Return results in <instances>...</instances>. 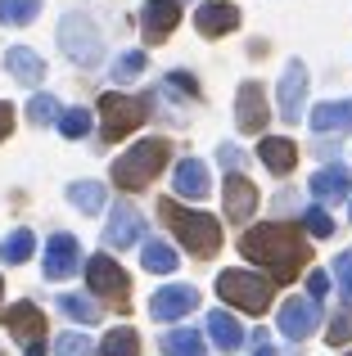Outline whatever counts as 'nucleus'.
Here are the masks:
<instances>
[{
    "label": "nucleus",
    "instance_id": "f257e3e1",
    "mask_svg": "<svg viewBox=\"0 0 352 356\" xmlns=\"http://www.w3.org/2000/svg\"><path fill=\"white\" fill-rule=\"evenodd\" d=\"M239 252L271 270V284H289V280H298L303 261H307V239L289 221H266V226H253L239 239Z\"/></svg>",
    "mask_w": 352,
    "mask_h": 356
},
{
    "label": "nucleus",
    "instance_id": "f03ea898",
    "mask_svg": "<svg viewBox=\"0 0 352 356\" xmlns=\"http://www.w3.org/2000/svg\"><path fill=\"white\" fill-rule=\"evenodd\" d=\"M159 217L172 226V235L185 243V248L194 252V257H217V248H221V226H217V217H208V212H190V208H181L176 199H163L159 203Z\"/></svg>",
    "mask_w": 352,
    "mask_h": 356
},
{
    "label": "nucleus",
    "instance_id": "7ed1b4c3",
    "mask_svg": "<svg viewBox=\"0 0 352 356\" xmlns=\"http://www.w3.org/2000/svg\"><path fill=\"white\" fill-rule=\"evenodd\" d=\"M168 154H172V145L168 140H141V145H131L122 158L113 163V181L122 185V190H145V185L154 181V176L163 172V163H168Z\"/></svg>",
    "mask_w": 352,
    "mask_h": 356
},
{
    "label": "nucleus",
    "instance_id": "20e7f679",
    "mask_svg": "<svg viewBox=\"0 0 352 356\" xmlns=\"http://www.w3.org/2000/svg\"><path fill=\"white\" fill-rule=\"evenodd\" d=\"M59 50L68 54L77 68H95L104 59V41H99V27L86 14H63L59 18Z\"/></svg>",
    "mask_w": 352,
    "mask_h": 356
},
{
    "label": "nucleus",
    "instance_id": "39448f33",
    "mask_svg": "<svg viewBox=\"0 0 352 356\" xmlns=\"http://www.w3.org/2000/svg\"><path fill=\"white\" fill-rule=\"evenodd\" d=\"M217 293L226 298L230 307H239V312L262 316L266 307H271V280L253 275V270H221L217 275Z\"/></svg>",
    "mask_w": 352,
    "mask_h": 356
},
{
    "label": "nucleus",
    "instance_id": "423d86ee",
    "mask_svg": "<svg viewBox=\"0 0 352 356\" xmlns=\"http://www.w3.org/2000/svg\"><path fill=\"white\" fill-rule=\"evenodd\" d=\"M145 118H150V104H145V99L118 95V90L99 95V136H104L109 145H113V140H122L127 131H136Z\"/></svg>",
    "mask_w": 352,
    "mask_h": 356
},
{
    "label": "nucleus",
    "instance_id": "0eeeda50",
    "mask_svg": "<svg viewBox=\"0 0 352 356\" xmlns=\"http://www.w3.org/2000/svg\"><path fill=\"white\" fill-rule=\"evenodd\" d=\"M86 284H90V293H99L109 307H127V298H131L127 270L118 266L113 257H104V252H95V257L86 261Z\"/></svg>",
    "mask_w": 352,
    "mask_h": 356
},
{
    "label": "nucleus",
    "instance_id": "6e6552de",
    "mask_svg": "<svg viewBox=\"0 0 352 356\" xmlns=\"http://www.w3.org/2000/svg\"><path fill=\"white\" fill-rule=\"evenodd\" d=\"M303 95H307V63L289 59L280 72V86H275V99H280V118L298 122L303 118Z\"/></svg>",
    "mask_w": 352,
    "mask_h": 356
},
{
    "label": "nucleus",
    "instance_id": "1a4fd4ad",
    "mask_svg": "<svg viewBox=\"0 0 352 356\" xmlns=\"http://www.w3.org/2000/svg\"><path fill=\"white\" fill-rule=\"evenodd\" d=\"M266 90L257 86V81H244V86L235 90V127L248 131V136H257V131L266 127Z\"/></svg>",
    "mask_w": 352,
    "mask_h": 356
},
{
    "label": "nucleus",
    "instance_id": "9d476101",
    "mask_svg": "<svg viewBox=\"0 0 352 356\" xmlns=\"http://www.w3.org/2000/svg\"><path fill=\"white\" fill-rule=\"evenodd\" d=\"M194 307H199V289H190V284H168V289H159V293L150 298L154 321H181V316H190Z\"/></svg>",
    "mask_w": 352,
    "mask_h": 356
},
{
    "label": "nucleus",
    "instance_id": "9b49d317",
    "mask_svg": "<svg viewBox=\"0 0 352 356\" xmlns=\"http://www.w3.org/2000/svg\"><path fill=\"white\" fill-rule=\"evenodd\" d=\"M321 325V302L317 298H289L280 307V334L285 339H307Z\"/></svg>",
    "mask_w": 352,
    "mask_h": 356
},
{
    "label": "nucleus",
    "instance_id": "f8f14e48",
    "mask_svg": "<svg viewBox=\"0 0 352 356\" xmlns=\"http://www.w3.org/2000/svg\"><path fill=\"white\" fill-rule=\"evenodd\" d=\"M145 235V217L131 208V203H118L113 212H109V230H104V243L109 248H131V243H141Z\"/></svg>",
    "mask_w": 352,
    "mask_h": 356
},
{
    "label": "nucleus",
    "instance_id": "ddd939ff",
    "mask_svg": "<svg viewBox=\"0 0 352 356\" xmlns=\"http://www.w3.org/2000/svg\"><path fill=\"white\" fill-rule=\"evenodd\" d=\"M81 270V248L72 235H50L45 243V280H68Z\"/></svg>",
    "mask_w": 352,
    "mask_h": 356
},
{
    "label": "nucleus",
    "instance_id": "4468645a",
    "mask_svg": "<svg viewBox=\"0 0 352 356\" xmlns=\"http://www.w3.org/2000/svg\"><path fill=\"white\" fill-rule=\"evenodd\" d=\"M176 23H181V5L176 0H150L141 14V27H145V41L150 45H163L176 32Z\"/></svg>",
    "mask_w": 352,
    "mask_h": 356
},
{
    "label": "nucleus",
    "instance_id": "2eb2a0df",
    "mask_svg": "<svg viewBox=\"0 0 352 356\" xmlns=\"http://www.w3.org/2000/svg\"><path fill=\"white\" fill-rule=\"evenodd\" d=\"M221 199H226V217H230V221H248V217L257 212V190H253V181H248L244 172H230Z\"/></svg>",
    "mask_w": 352,
    "mask_h": 356
},
{
    "label": "nucleus",
    "instance_id": "dca6fc26",
    "mask_svg": "<svg viewBox=\"0 0 352 356\" xmlns=\"http://www.w3.org/2000/svg\"><path fill=\"white\" fill-rule=\"evenodd\" d=\"M312 194H317V203H344L352 194V172L344 163L335 167H321L317 176H312Z\"/></svg>",
    "mask_w": 352,
    "mask_h": 356
},
{
    "label": "nucleus",
    "instance_id": "f3484780",
    "mask_svg": "<svg viewBox=\"0 0 352 356\" xmlns=\"http://www.w3.org/2000/svg\"><path fill=\"white\" fill-rule=\"evenodd\" d=\"M194 27H199L203 36H226L239 27V9L226 5V0H208V5H199V14H194Z\"/></svg>",
    "mask_w": 352,
    "mask_h": 356
},
{
    "label": "nucleus",
    "instance_id": "a211bd4d",
    "mask_svg": "<svg viewBox=\"0 0 352 356\" xmlns=\"http://www.w3.org/2000/svg\"><path fill=\"white\" fill-rule=\"evenodd\" d=\"M5 72L18 81V86H41L45 77V63L36 50H27V45H14V50H5Z\"/></svg>",
    "mask_w": 352,
    "mask_h": 356
},
{
    "label": "nucleus",
    "instance_id": "6ab92c4d",
    "mask_svg": "<svg viewBox=\"0 0 352 356\" xmlns=\"http://www.w3.org/2000/svg\"><path fill=\"white\" fill-rule=\"evenodd\" d=\"M257 158H262L266 172L289 176L294 167H298V145H294V140H285V136H266L262 145H257Z\"/></svg>",
    "mask_w": 352,
    "mask_h": 356
},
{
    "label": "nucleus",
    "instance_id": "aec40b11",
    "mask_svg": "<svg viewBox=\"0 0 352 356\" xmlns=\"http://www.w3.org/2000/svg\"><path fill=\"white\" fill-rule=\"evenodd\" d=\"M172 185H176V194H181V199H208V190H212L208 167H203L199 158H181V163H176Z\"/></svg>",
    "mask_w": 352,
    "mask_h": 356
},
{
    "label": "nucleus",
    "instance_id": "412c9836",
    "mask_svg": "<svg viewBox=\"0 0 352 356\" xmlns=\"http://www.w3.org/2000/svg\"><path fill=\"white\" fill-rule=\"evenodd\" d=\"M312 131H321V136H335V131H352V99H330V104H317L312 108Z\"/></svg>",
    "mask_w": 352,
    "mask_h": 356
},
{
    "label": "nucleus",
    "instance_id": "4be33fe9",
    "mask_svg": "<svg viewBox=\"0 0 352 356\" xmlns=\"http://www.w3.org/2000/svg\"><path fill=\"white\" fill-rule=\"evenodd\" d=\"M5 330L9 334H18V339H45V316H41V307L36 302H18V307H9L5 312Z\"/></svg>",
    "mask_w": 352,
    "mask_h": 356
},
{
    "label": "nucleus",
    "instance_id": "5701e85b",
    "mask_svg": "<svg viewBox=\"0 0 352 356\" xmlns=\"http://www.w3.org/2000/svg\"><path fill=\"white\" fill-rule=\"evenodd\" d=\"M208 339L217 343L221 352H235L239 343H244V325H239L230 312H212L208 316Z\"/></svg>",
    "mask_w": 352,
    "mask_h": 356
},
{
    "label": "nucleus",
    "instance_id": "b1692460",
    "mask_svg": "<svg viewBox=\"0 0 352 356\" xmlns=\"http://www.w3.org/2000/svg\"><path fill=\"white\" fill-rule=\"evenodd\" d=\"M68 203L77 212H86V217H95V212H104V185L99 181H72L68 185Z\"/></svg>",
    "mask_w": 352,
    "mask_h": 356
},
{
    "label": "nucleus",
    "instance_id": "393cba45",
    "mask_svg": "<svg viewBox=\"0 0 352 356\" xmlns=\"http://www.w3.org/2000/svg\"><path fill=\"white\" fill-rule=\"evenodd\" d=\"M95 356H141V339H136V330H109Z\"/></svg>",
    "mask_w": 352,
    "mask_h": 356
},
{
    "label": "nucleus",
    "instance_id": "a878e982",
    "mask_svg": "<svg viewBox=\"0 0 352 356\" xmlns=\"http://www.w3.org/2000/svg\"><path fill=\"white\" fill-rule=\"evenodd\" d=\"M141 261H145V270H154V275H172V270H176V252H172V243H163V239L145 243Z\"/></svg>",
    "mask_w": 352,
    "mask_h": 356
},
{
    "label": "nucleus",
    "instance_id": "bb28decb",
    "mask_svg": "<svg viewBox=\"0 0 352 356\" xmlns=\"http://www.w3.org/2000/svg\"><path fill=\"white\" fill-rule=\"evenodd\" d=\"M163 352L168 356H203L208 348H203V339L194 330H172V334H163Z\"/></svg>",
    "mask_w": 352,
    "mask_h": 356
},
{
    "label": "nucleus",
    "instance_id": "cd10ccee",
    "mask_svg": "<svg viewBox=\"0 0 352 356\" xmlns=\"http://www.w3.org/2000/svg\"><path fill=\"white\" fill-rule=\"evenodd\" d=\"M41 14V0H0V23L5 27H27Z\"/></svg>",
    "mask_w": 352,
    "mask_h": 356
},
{
    "label": "nucleus",
    "instance_id": "c85d7f7f",
    "mask_svg": "<svg viewBox=\"0 0 352 356\" xmlns=\"http://www.w3.org/2000/svg\"><path fill=\"white\" fill-rule=\"evenodd\" d=\"M59 312L68 316V321H77V325H95L99 321V307L90 302V298H81V293H63L59 298Z\"/></svg>",
    "mask_w": 352,
    "mask_h": 356
},
{
    "label": "nucleus",
    "instance_id": "c756f323",
    "mask_svg": "<svg viewBox=\"0 0 352 356\" xmlns=\"http://www.w3.org/2000/svg\"><path fill=\"white\" fill-rule=\"evenodd\" d=\"M32 248H36L32 230H14V235L0 239V261H27V257H32Z\"/></svg>",
    "mask_w": 352,
    "mask_h": 356
},
{
    "label": "nucleus",
    "instance_id": "7c9ffc66",
    "mask_svg": "<svg viewBox=\"0 0 352 356\" xmlns=\"http://www.w3.org/2000/svg\"><path fill=\"white\" fill-rule=\"evenodd\" d=\"M59 113H63V104L54 95H32V104H27V118H32L36 127H50Z\"/></svg>",
    "mask_w": 352,
    "mask_h": 356
},
{
    "label": "nucleus",
    "instance_id": "2f4dec72",
    "mask_svg": "<svg viewBox=\"0 0 352 356\" xmlns=\"http://www.w3.org/2000/svg\"><path fill=\"white\" fill-rule=\"evenodd\" d=\"M54 122H59V131H63L68 140H81V136L90 131V113H86V108H63Z\"/></svg>",
    "mask_w": 352,
    "mask_h": 356
},
{
    "label": "nucleus",
    "instance_id": "473e14b6",
    "mask_svg": "<svg viewBox=\"0 0 352 356\" xmlns=\"http://www.w3.org/2000/svg\"><path fill=\"white\" fill-rule=\"evenodd\" d=\"M303 230H307L312 239H330V235H335V221H330V212L317 203V208L303 212Z\"/></svg>",
    "mask_w": 352,
    "mask_h": 356
},
{
    "label": "nucleus",
    "instance_id": "72a5a7b5",
    "mask_svg": "<svg viewBox=\"0 0 352 356\" xmlns=\"http://www.w3.org/2000/svg\"><path fill=\"white\" fill-rule=\"evenodd\" d=\"M141 72H145V50H127V54L113 59V77L118 81H131V77H141Z\"/></svg>",
    "mask_w": 352,
    "mask_h": 356
},
{
    "label": "nucleus",
    "instance_id": "f704fd0d",
    "mask_svg": "<svg viewBox=\"0 0 352 356\" xmlns=\"http://www.w3.org/2000/svg\"><path fill=\"white\" fill-rule=\"evenodd\" d=\"M54 356H90V339L86 334H59L54 339Z\"/></svg>",
    "mask_w": 352,
    "mask_h": 356
},
{
    "label": "nucleus",
    "instance_id": "c9c22d12",
    "mask_svg": "<svg viewBox=\"0 0 352 356\" xmlns=\"http://www.w3.org/2000/svg\"><path fill=\"white\" fill-rule=\"evenodd\" d=\"M326 339L335 343V348H348V343H352V307H344V312L330 321V334H326Z\"/></svg>",
    "mask_w": 352,
    "mask_h": 356
},
{
    "label": "nucleus",
    "instance_id": "e433bc0d",
    "mask_svg": "<svg viewBox=\"0 0 352 356\" xmlns=\"http://www.w3.org/2000/svg\"><path fill=\"white\" fill-rule=\"evenodd\" d=\"M335 280H339L344 302H352V252H339V257H335Z\"/></svg>",
    "mask_w": 352,
    "mask_h": 356
},
{
    "label": "nucleus",
    "instance_id": "4c0bfd02",
    "mask_svg": "<svg viewBox=\"0 0 352 356\" xmlns=\"http://www.w3.org/2000/svg\"><path fill=\"white\" fill-rule=\"evenodd\" d=\"M326 293H330V275H326V270H312V275H307V298L321 302Z\"/></svg>",
    "mask_w": 352,
    "mask_h": 356
},
{
    "label": "nucleus",
    "instance_id": "58836bf2",
    "mask_svg": "<svg viewBox=\"0 0 352 356\" xmlns=\"http://www.w3.org/2000/svg\"><path fill=\"white\" fill-rule=\"evenodd\" d=\"M168 81H172V86H176V90H181V95H194V99H199V81H194V77H190V72H172V77H168Z\"/></svg>",
    "mask_w": 352,
    "mask_h": 356
},
{
    "label": "nucleus",
    "instance_id": "ea45409f",
    "mask_svg": "<svg viewBox=\"0 0 352 356\" xmlns=\"http://www.w3.org/2000/svg\"><path fill=\"white\" fill-rule=\"evenodd\" d=\"M9 131H14V108H9L5 99H0V140H5Z\"/></svg>",
    "mask_w": 352,
    "mask_h": 356
},
{
    "label": "nucleus",
    "instance_id": "a19ab883",
    "mask_svg": "<svg viewBox=\"0 0 352 356\" xmlns=\"http://www.w3.org/2000/svg\"><path fill=\"white\" fill-rule=\"evenodd\" d=\"M221 163H226L230 172H239V163H244V154H239V149H230V145H221Z\"/></svg>",
    "mask_w": 352,
    "mask_h": 356
},
{
    "label": "nucleus",
    "instance_id": "79ce46f5",
    "mask_svg": "<svg viewBox=\"0 0 352 356\" xmlns=\"http://www.w3.org/2000/svg\"><path fill=\"white\" fill-rule=\"evenodd\" d=\"M23 356H45V339H32V343H27V352Z\"/></svg>",
    "mask_w": 352,
    "mask_h": 356
},
{
    "label": "nucleus",
    "instance_id": "37998d69",
    "mask_svg": "<svg viewBox=\"0 0 352 356\" xmlns=\"http://www.w3.org/2000/svg\"><path fill=\"white\" fill-rule=\"evenodd\" d=\"M257 356H275V352H271V343H262V348H257Z\"/></svg>",
    "mask_w": 352,
    "mask_h": 356
},
{
    "label": "nucleus",
    "instance_id": "c03bdc74",
    "mask_svg": "<svg viewBox=\"0 0 352 356\" xmlns=\"http://www.w3.org/2000/svg\"><path fill=\"white\" fill-rule=\"evenodd\" d=\"M0 293H5V284H0Z\"/></svg>",
    "mask_w": 352,
    "mask_h": 356
},
{
    "label": "nucleus",
    "instance_id": "a18cd8bd",
    "mask_svg": "<svg viewBox=\"0 0 352 356\" xmlns=\"http://www.w3.org/2000/svg\"><path fill=\"white\" fill-rule=\"evenodd\" d=\"M348 356H352V352H348Z\"/></svg>",
    "mask_w": 352,
    "mask_h": 356
}]
</instances>
